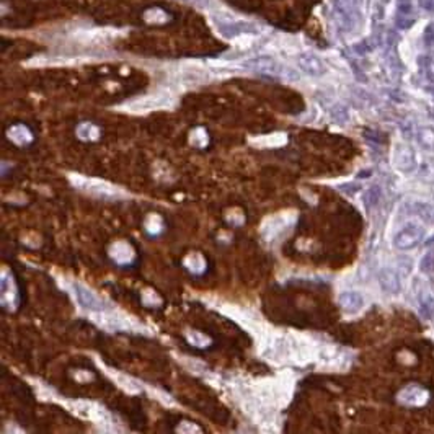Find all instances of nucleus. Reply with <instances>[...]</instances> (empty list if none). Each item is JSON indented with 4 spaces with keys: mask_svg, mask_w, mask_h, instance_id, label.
Returning <instances> with one entry per match:
<instances>
[{
    "mask_svg": "<svg viewBox=\"0 0 434 434\" xmlns=\"http://www.w3.org/2000/svg\"><path fill=\"white\" fill-rule=\"evenodd\" d=\"M248 67L258 70L261 74H278L279 72V65L276 64V61H273L271 57H256V59H251L247 62Z\"/></svg>",
    "mask_w": 434,
    "mask_h": 434,
    "instance_id": "7",
    "label": "nucleus"
},
{
    "mask_svg": "<svg viewBox=\"0 0 434 434\" xmlns=\"http://www.w3.org/2000/svg\"><path fill=\"white\" fill-rule=\"evenodd\" d=\"M299 67L304 70L305 74L313 75V77H318V75L325 74V65L323 62L318 59L317 56L312 54H302L299 57Z\"/></svg>",
    "mask_w": 434,
    "mask_h": 434,
    "instance_id": "5",
    "label": "nucleus"
},
{
    "mask_svg": "<svg viewBox=\"0 0 434 434\" xmlns=\"http://www.w3.org/2000/svg\"><path fill=\"white\" fill-rule=\"evenodd\" d=\"M379 283L384 288V290H387V292H398V289H400L398 276L393 269H390V268H385L380 271Z\"/></svg>",
    "mask_w": 434,
    "mask_h": 434,
    "instance_id": "9",
    "label": "nucleus"
},
{
    "mask_svg": "<svg viewBox=\"0 0 434 434\" xmlns=\"http://www.w3.org/2000/svg\"><path fill=\"white\" fill-rule=\"evenodd\" d=\"M421 309L429 318H434V297L433 295H426L421 299Z\"/></svg>",
    "mask_w": 434,
    "mask_h": 434,
    "instance_id": "10",
    "label": "nucleus"
},
{
    "mask_svg": "<svg viewBox=\"0 0 434 434\" xmlns=\"http://www.w3.org/2000/svg\"><path fill=\"white\" fill-rule=\"evenodd\" d=\"M170 104V98L166 97V95L164 93H157V95H147V97H142V98H137L134 100V102L129 103V108L131 111H150V109H155V108H164V106H168Z\"/></svg>",
    "mask_w": 434,
    "mask_h": 434,
    "instance_id": "2",
    "label": "nucleus"
},
{
    "mask_svg": "<svg viewBox=\"0 0 434 434\" xmlns=\"http://www.w3.org/2000/svg\"><path fill=\"white\" fill-rule=\"evenodd\" d=\"M188 338H189V341L194 343V345H196V346H204V345H207V343H209L207 338L204 336V335H201V333H199V331H194V333H193V331H189V333H188Z\"/></svg>",
    "mask_w": 434,
    "mask_h": 434,
    "instance_id": "11",
    "label": "nucleus"
},
{
    "mask_svg": "<svg viewBox=\"0 0 434 434\" xmlns=\"http://www.w3.org/2000/svg\"><path fill=\"white\" fill-rule=\"evenodd\" d=\"M398 12L402 15H410L412 13V2L410 0H398Z\"/></svg>",
    "mask_w": 434,
    "mask_h": 434,
    "instance_id": "13",
    "label": "nucleus"
},
{
    "mask_svg": "<svg viewBox=\"0 0 434 434\" xmlns=\"http://www.w3.org/2000/svg\"><path fill=\"white\" fill-rule=\"evenodd\" d=\"M191 2L198 7H206V5H209V2H211V0H191Z\"/></svg>",
    "mask_w": 434,
    "mask_h": 434,
    "instance_id": "15",
    "label": "nucleus"
},
{
    "mask_svg": "<svg viewBox=\"0 0 434 434\" xmlns=\"http://www.w3.org/2000/svg\"><path fill=\"white\" fill-rule=\"evenodd\" d=\"M72 181L79 186L80 189L87 191L93 196L103 198V199H113L118 198V189H114L111 185L103 183L100 180H88V178H72Z\"/></svg>",
    "mask_w": 434,
    "mask_h": 434,
    "instance_id": "1",
    "label": "nucleus"
},
{
    "mask_svg": "<svg viewBox=\"0 0 434 434\" xmlns=\"http://www.w3.org/2000/svg\"><path fill=\"white\" fill-rule=\"evenodd\" d=\"M74 290H75L77 302L82 305L83 309H88V310H92V312H102V310L104 309L102 300H100L88 288H85L83 284L77 283L74 286Z\"/></svg>",
    "mask_w": 434,
    "mask_h": 434,
    "instance_id": "4",
    "label": "nucleus"
},
{
    "mask_svg": "<svg viewBox=\"0 0 434 434\" xmlns=\"http://www.w3.org/2000/svg\"><path fill=\"white\" fill-rule=\"evenodd\" d=\"M340 305L343 310L350 313H354L357 310H361V307L364 305V300H362V295L359 292H343L340 295Z\"/></svg>",
    "mask_w": 434,
    "mask_h": 434,
    "instance_id": "8",
    "label": "nucleus"
},
{
    "mask_svg": "<svg viewBox=\"0 0 434 434\" xmlns=\"http://www.w3.org/2000/svg\"><path fill=\"white\" fill-rule=\"evenodd\" d=\"M423 237H424V230L421 227L410 226L407 228H403L400 233H397V237L393 238V243L400 250H410V248L416 247L418 243L423 240Z\"/></svg>",
    "mask_w": 434,
    "mask_h": 434,
    "instance_id": "3",
    "label": "nucleus"
},
{
    "mask_svg": "<svg viewBox=\"0 0 434 434\" xmlns=\"http://www.w3.org/2000/svg\"><path fill=\"white\" fill-rule=\"evenodd\" d=\"M74 412L77 414H80V416L88 418V419L97 421V423H102L103 418L106 416V413H104L102 408H98L97 405L88 403V402H77V403H75Z\"/></svg>",
    "mask_w": 434,
    "mask_h": 434,
    "instance_id": "6",
    "label": "nucleus"
},
{
    "mask_svg": "<svg viewBox=\"0 0 434 434\" xmlns=\"http://www.w3.org/2000/svg\"><path fill=\"white\" fill-rule=\"evenodd\" d=\"M407 17L408 15H402V13H400V17L397 18V26L402 28V30H405V28H410L414 23L413 18H407Z\"/></svg>",
    "mask_w": 434,
    "mask_h": 434,
    "instance_id": "12",
    "label": "nucleus"
},
{
    "mask_svg": "<svg viewBox=\"0 0 434 434\" xmlns=\"http://www.w3.org/2000/svg\"><path fill=\"white\" fill-rule=\"evenodd\" d=\"M418 3L424 10H433L434 8V0H418Z\"/></svg>",
    "mask_w": 434,
    "mask_h": 434,
    "instance_id": "14",
    "label": "nucleus"
}]
</instances>
